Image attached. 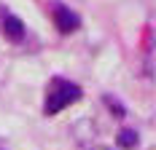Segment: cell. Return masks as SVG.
Returning a JSON list of instances; mask_svg holds the SVG:
<instances>
[{
    "mask_svg": "<svg viewBox=\"0 0 156 150\" xmlns=\"http://www.w3.org/2000/svg\"><path fill=\"white\" fill-rule=\"evenodd\" d=\"M76 99H81V89L73 86V83L57 80V83H54V91L46 97V113L54 115V113H59L65 105H70V102H76Z\"/></svg>",
    "mask_w": 156,
    "mask_h": 150,
    "instance_id": "obj_1",
    "label": "cell"
},
{
    "mask_svg": "<svg viewBox=\"0 0 156 150\" xmlns=\"http://www.w3.org/2000/svg\"><path fill=\"white\" fill-rule=\"evenodd\" d=\"M54 24H57L59 32H73V30H78V16L73 14L70 8L57 5V8H54Z\"/></svg>",
    "mask_w": 156,
    "mask_h": 150,
    "instance_id": "obj_2",
    "label": "cell"
},
{
    "mask_svg": "<svg viewBox=\"0 0 156 150\" xmlns=\"http://www.w3.org/2000/svg\"><path fill=\"white\" fill-rule=\"evenodd\" d=\"M3 30H5V35H8L11 40H22V38H24V24H22V19H16V16H5Z\"/></svg>",
    "mask_w": 156,
    "mask_h": 150,
    "instance_id": "obj_3",
    "label": "cell"
},
{
    "mask_svg": "<svg viewBox=\"0 0 156 150\" xmlns=\"http://www.w3.org/2000/svg\"><path fill=\"white\" fill-rule=\"evenodd\" d=\"M116 142H119V148L132 150L137 142H140V137H137V131H135V129H121V131H119V137H116Z\"/></svg>",
    "mask_w": 156,
    "mask_h": 150,
    "instance_id": "obj_4",
    "label": "cell"
}]
</instances>
